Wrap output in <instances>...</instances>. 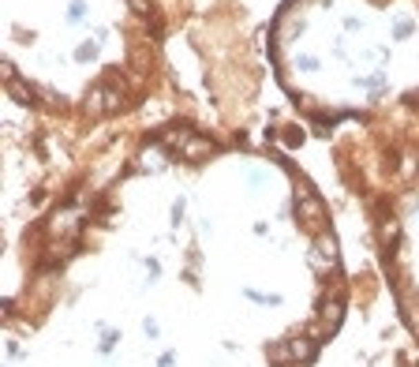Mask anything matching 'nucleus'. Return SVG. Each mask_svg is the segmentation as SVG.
<instances>
[{
    "label": "nucleus",
    "mask_w": 419,
    "mask_h": 367,
    "mask_svg": "<svg viewBox=\"0 0 419 367\" xmlns=\"http://www.w3.org/2000/svg\"><path fill=\"white\" fill-rule=\"evenodd\" d=\"M300 218H303V225L307 229H322V199L318 195H311L307 187H300Z\"/></svg>",
    "instance_id": "f257e3e1"
},
{
    "label": "nucleus",
    "mask_w": 419,
    "mask_h": 367,
    "mask_svg": "<svg viewBox=\"0 0 419 367\" xmlns=\"http://www.w3.org/2000/svg\"><path fill=\"white\" fill-rule=\"evenodd\" d=\"M124 97L117 91H109V86H101V91H94L90 97H86V109L90 113H109V109H120Z\"/></svg>",
    "instance_id": "f03ea898"
},
{
    "label": "nucleus",
    "mask_w": 419,
    "mask_h": 367,
    "mask_svg": "<svg viewBox=\"0 0 419 367\" xmlns=\"http://www.w3.org/2000/svg\"><path fill=\"white\" fill-rule=\"evenodd\" d=\"M289 352L296 356V360H311V356H315V341H307V337H296V341H289Z\"/></svg>",
    "instance_id": "7ed1b4c3"
}]
</instances>
